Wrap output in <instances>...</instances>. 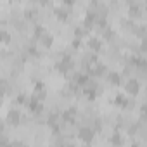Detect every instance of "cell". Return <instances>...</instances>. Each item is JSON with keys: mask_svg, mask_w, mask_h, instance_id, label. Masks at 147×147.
<instances>
[{"mask_svg": "<svg viewBox=\"0 0 147 147\" xmlns=\"http://www.w3.org/2000/svg\"><path fill=\"white\" fill-rule=\"evenodd\" d=\"M125 90H126L128 94H137V92H138V83H137L135 80H131V82L125 83Z\"/></svg>", "mask_w": 147, "mask_h": 147, "instance_id": "1", "label": "cell"}, {"mask_svg": "<svg viewBox=\"0 0 147 147\" xmlns=\"http://www.w3.org/2000/svg\"><path fill=\"white\" fill-rule=\"evenodd\" d=\"M99 45H100V43H99V40H95V38H92V40H90V47H92V49H99Z\"/></svg>", "mask_w": 147, "mask_h": 147, "instance_id": "3", "label": "cell"}, {"mask_svg": "<svg viewBox=\"0 0 147 147\" xmlns=\"http://www.w3.org/2000/svg\"><path fill=\"white\" fill-rule=\"evenodd\" d=\"M92 135H94V133H92L90 128H83V130L80 131V137H82V140H85V142H88V140L92 138Z\"/></svg>", "mask_w": 147, "mask_h": 147, "instance_id": "2", "label": "cell"}]
</instances>
